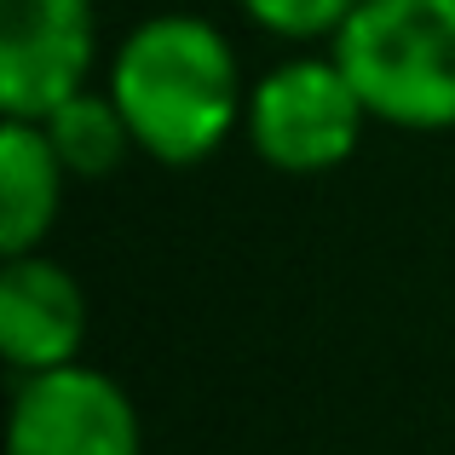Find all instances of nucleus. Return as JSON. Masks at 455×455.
I'll use <instances>...</instances> for the list:
<instances>
[{
    "mask_svg": "<svg viewBox=\"0 0 455 455\" xmlns=\"http://www.w3.org/2000/svg\"><path fill=\"white\" fill-rule=\"evenodd\" d=\"M64 162L41 122H0V254H35L64 202Z\"/></svg>",
    "mask_w": 455,
    "mask_h": 455,
    "instance_id": "7",
    "label": "nucleus"
},
{
    "mask_svg": "<svg viewBox=\"0 0 455 455\" xmlns=\"http://www.w3.org/2000/svg\"><path fill=\"white\" fill-rule=\"evenodd\" d=\"M243 12L283 41H323V35L334 41L340 23L357 12V0H243Z\"/></svg>",
    "mask_w": 455,
    "mask_h": 455,
    "instance_id": "9",
    "label": "nucleus"
},
{
    "mask_svg": "<svg viewBox=\"0 0 455 455\" xmlns=\"http://www.w3.org/2000/svg\"><path fill=\"white\" fill-rule=\"evenodd\" d=\"M6 455H145L139 410L104 369L64 363L18 375Z\"/></svg>",
    "mask_w": 455,
    "mask_h": 455,
    "instance_id": "4",
    "label": "nucleus"
},
{
    "mask_svg": "<svg viewBox=\"0 0 455 455\" xmlns=\"http://www.w3.org/2000/svg\"><path fill=\"white\" fill-rule=\"evenodd\" d=\"M99 58L92 0H0V116L46 122L87 92Z\"/></svg>",
    "mask_w": 455,
    "mask_h": 455,
    "instance_id": "5",
    "label": "nucleus"
},
{
    "mask_svg": "<svg viewBox=\"0 0 455 455\" xmlns=\"http://www.w3.org/2000/svg\"><path fill=\"white\" fill-rule=\"evenodd\" d=\"M41 127H46V139H52V150H58L69 179H110L127 162V150H139L122 104L110 99V87L104 92L87 87L76 99H64Z\"/></svg>",
    "mask_w": 455,
    "mask_h": 455,
    "instance_id": "8",
    "label": "nucleus"
},
{
    "mask_svg": "<svg viewBox=\"0 0 455 455\" xmlns=\"http://www.w3.org/2000/svg\"><path fill=\"white\" fill-rule=\"evenodd\" d=\"M110 99L122 104L133 145L162 167L208 162L248 110L231 41L190 12L145 18L116 46Z\"/></svg>",
    "mask_w": 455,
    "mask_h": 455,
    "instance_id": "1",
    "label": "nucleus"
},
{
    "mask_svg": "<svg viewBox=\"0 0 455 455\" xmlns=\"http://www.w3.org/2000/svg\"><path fill=\"white\" fill-rule=\"evenodd\" d=\"M329 52L375 122L455 127V0H357Z\"/></svg>",
    "mask_w": 455,
    "mask_h": 455,
    "instance_id": "2",
    "label": "nucleus"
},
{
    "mask_svg": "<svg viewBox=\"0 0 455 455\" xmlns=\"http://www.w3.org/2000/svg\"><path fill=\"white\" fill-rule=\"evenodd\" d=\"M375 122L369 104L357 99V87L346 81V69L329 58H289L271 76H259V87L248 92V145L259 150V162L277 173H334L340 162H352L363 127Z\"/></svg>",
    "mask_w": 455,
    "mask_h": 455,
    "instance_id": "3",
    "label": "nucleus"
},
{
    "mask_svg": "<svg viewBox=\"0 0 455 455\" xmlns=\"http://www.w3.org/2000/svg\"><path fill=\"white\" fill-rule=\"evenodd\" d=\"M87 346V294L58 259L6 254L0 266V357L12 375H46V369L81 363Z\"/></svg>",
    "mask_w": 455,
    "mask_h": 455,
    "instance_id": "6",
    "label": "nucleus"
}]
</instances>
